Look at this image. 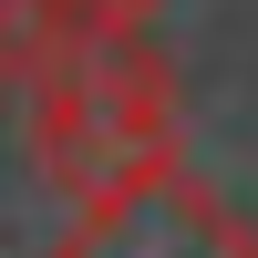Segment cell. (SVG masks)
Returning a JSON list of instances; mask_svg holds the SVG:
<instances>
[{"instance_id": "obj_1", "label": "cell", "mask_w": 258, "mask_h": 258, "mask_svg": "<svg viewBox=\"0 0 258 258\" xmlns=\"http://www.w3.org/2000/svg\"><path fill=\"white\" fill-rule=\"evenodd\" d=\"M31 155L62 197L186 155L176 145V62L145 31H62L31 52Z\"/></svg>"}, {"instance_id": "obj_2", "label": "cell", "mask_w": 258, "mask_h": 258, "mask_svg": "<svg viewBox=\"0 0 258 258\" xmlns=\"http://www.w3.org/2000/svg\"><path fill=\"white\" fill-rule=\"evenodd\" d=\"M52 258H258V217H238V197L207 186L186 155H165L73 197V227L52 238Z\"/></svg>"}, {"instance_id": "obj_3", "label": "cell", "mask_w": 258, "mask_h": 258, "mask_svg": "<svg viewBox=\"0 0 258 258\" xmlns=\"http://www.w3.org/2000/svg\"><path fill=\"white\" fill-rule=\"evenodd\" d=\"M165 0H41V41H62V31H145Z\"/></svg>"}, {"instance_id": "obj_4", "label": "cell", "mask_w": 258, "mask_h": 258, "mask_svg": "<svg viewBox=\"0 0 258 258\" xmlns=\"http://www.w3.org/2000/svg\"><path fill=\"white\" fill-rule=\"evenodd\" d=\"M0 41L11 52H41V0H0Z\"/></svg>"}, {"instance_id": "obj_5", "label": "cell", "mask_w": 258, "mask_h": 258, "mask_svg": "<svg viewBox=\"0 0 258 258\" xmlns=\"http://www.w3.org/2000/svg\"><path fill=\"white\" fill-rule=\"evenodd\" d=\"M11 62H21V52H11V41H0V83H11Z\"/></svg>"}]
</instances>
